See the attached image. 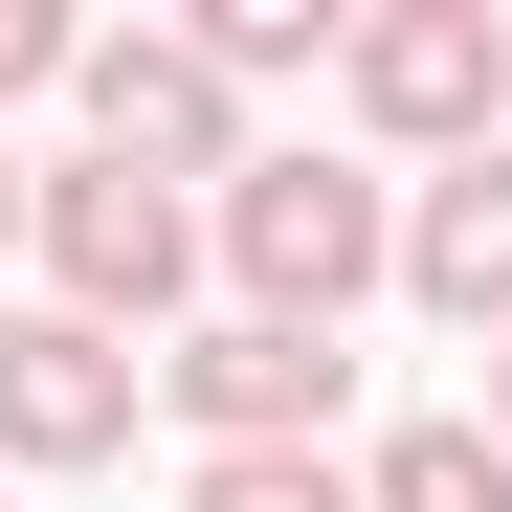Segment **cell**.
<instances>
[{"label":"cell","instance_id":"cell-1","mask_svg":"<svg viewBox=\"0 0 512 512\" xmlns=\"http://www.w3.org/2000/svg\"><path fill=\"white\" fill-rule=\"evenodd\" d=\"M379 245H401V201L357 179V156H245V179L201 201V268H245L268 334H334V312L379 290Z\"/></svg>","mask_w":512,"mask_h":512},{"label":"cell","instance_id":"cell-2","mask_svg":"<svg viewBox=\"0 0 512 512\" xmlns=\"http://www.w3.org/2000/svg\"><path fill=\"white\" fill-rule=\"evenodd\" d=\"M23 245H45V312H90V334H156L201 290V201L179 179H112V156L23 179Z\"/></svg>","mask_w":512,"mask_h":512},{"label":"cell","instance_id":"cell-3","mask_svg":"<svg viewBox=\"0 0 512 512\" xmlns=\"http://www.w3.org/2000/svg\"><path fill=\"white\" fill-rule=\"evenodd\" d=\"M334 90H357V134H401V156H490L512 23L490 0H379V23H334Z\"/></svg>","mask_w":512,"mask_h":512},{"label":"cell","instance_id":"cell-4","mask_svg":"<svg viewBox=\"0 0 512 512\" xmlns=\"http://www.w3.org/2000/svg\"><path fill=\"white\" fill-rule=\"evenodd\" d=\"M67 90H90V156H112V179H245V90H223L179 23H90Z\"/></svg>","mask_w":512,"mask_h":512},{"label":"cell","instance_id":"cell-5","mask_svg":"<svg viewBox=\"0 0 512 512\" xmlns=\"http://www.w3.org/2000/svg\"><path fill=\"white\" fill-rule=\"evenodd\" d=\"M134 379L201 423V468L223 446H334V401H357V357H334V334H268V312H201L179 357H134Z\"/></svg>","mask_w":512,"mask_h":512},{"label":"cell","instance_id":"cell-6","mask_svg":"<svg viewBox=\"0 0 512 512\" xmlns=\"http://www.w3.org/2000/svg\"><path fill=\"white\" fill-rule=\"evenodd\" d=\"M112 446H134V334L0 312V468H112Z\"/></svg>","mask_w":512,"mask_h":512},{"label":"cell","instance_id":"cell-7","mask_svg":"<svg viewBox=\"0 0 512 512\" xmlns=\"http://www.w3.org/2000/svg\"><path fill=\"white\" fill-rule=\"evenodd\" d=\"M379 268L446 312V334H512V156H446V179L401 201V245H379Z\"/></svg>","mask_w":512,"mask_h":512},{"label":"cell","instance_id":"cell-8","mask_svg":"<svg viewBox=\"0 0 512 512\" xmlns=\"http://www.w3.org/2000/svg\"><path fill=\"white\" fill-rule=\"evenodd\" d=\"M357 512H512V446H490V423L446 401V423H401V446L357 468Z\"/></svg>","mask_w":512,"mask_h":512},{"label":"cell","instance_id":"cell-9","mask_svg":"<svg viewBox=\"0 0 512 512\" xmlns=\"http://www.w3.org/2000/svg\"><path fill=\"white\" fill-rule=\"evenodd\" d=\"M179 45L223 67V90H268V67H312V45H334V0H201Z\"/></svg>","mask_w":512,"mask_h":512},{"label":"cell","instance_id":"cell-10","mask_svg":"<svg viewBox=\"0 0 512 512\" xmlns=\"http://www.w3.org/2000/svg\"><path fill=\"white\" fill-rule=\"evenodd\" d=\"M179 512H357V468H334V446H223Z\"/></svg>","mask_w":512,"mask_h":512},{"label":"cell","instance_id":"cell-11","mask_svg":"<svg viewBox=\"0 0 512 512\" xmlns=\"http://www.w3.org/2000/svg\"><path fill=\"white\" fill-rule=\"evenodd\" d=\"M67 45H90L67 0H0V90H67Z\"/></svg>","mask_w":512,"mask_h":512},{"label":"cell","instance_id":"cell-12","mask_svg":"<svg viewBox=\"0 0 512 512\" xmlns=\"http://www.w3.org/2000/svg\"><path fill=\"white\" fill-rule=\"evenodd\" d=\"M468 423H490V446H512V334H490V401H468Z\"/></svg>","mask_w":512,"mask_h":512},{"label":"cell","instance_id":"cell-13","mask_svg":"<svg viewBox=\"0 0 512 512\" xmlns=\"http://www.w3.org/2000/svg\"><path fill=\"white\" fill-rule=\"evenodd\" d=\"M0 245H23V156H0Z\"/></svg>","mask_w":512,"mask_h":512}]
</instances>
